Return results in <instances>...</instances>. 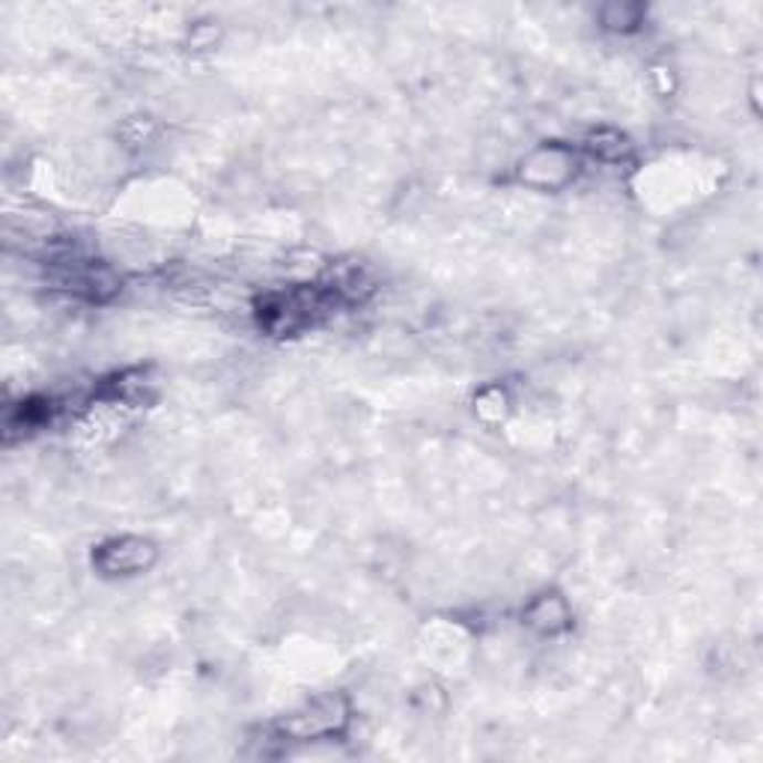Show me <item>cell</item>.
Returning a JSON list of instances; mask_svg holds the SVG:
<instances>
[{
	"instance_id": "cell-1",
	"label": "cell",
	"mask_w": 763,
	"mask_h": 763,
	"mask_svg": "<svg viewBox=\"0 0 763 763\" xmlns=\"http://www.w3.org/2000/svg\"><path fill=\"white\" fill-rule=\"evenodd\" d=\"M347 719V701L340 695H322V698H314L305 710H298L293 719H287L284 731L298 736V740H319V736L338 734Z\"/></svg>"
},
{
	"instance_id": "cell-2",
	"label": "cell",
	"mask_w": 763,
	"mask_h": 763,
	"mask_svg": "<svg viewBox=\"0 0 763 763\" xmlns=\"http://www.w3.org/2000/svg\"><path fill=\"white\" fill-rule=\"evenodd\" d=\"M575 173V156L564 147H543L522 161L519 177L537 189H561Z\"/></svg>"
},
{
	"instance_id": "cell-3",
	"label": "cell",
	"mask_w": 763,
	"mask_h": 763,
	"mask_svg": "<svg viewBox=\"0 0 763 763\" xmlns=\"http://www.w3.org/2000/svg\"><path fill=\"white\" fill-rule=\"evenodd\" d=\"M96 561L105 573H140L156 561V549L140 537H123V540L102 545Z\"/></svg>"
},
{
	"instance_id": "cell-4",
	"label": "cell",
	"mask_w": 763,
	"mask_h": 763,
	"mask_svg": "<svg viewBox=\"0 0 763 763\" xmlns=\"http://www.w3.org/2000/svg\"><path fill=\"white\" fill-rule=\"evenodd\" d=\"M522 617H526V624L531 626V629H537V633L552 635V633H561V629H566L570 612H566V603L561 600V596L543 594V596H537L534 603L528 605L526 615Z\"/></svg>"
},
{
	"instance_id": "cell-5",
	"label": "cell",
	"mask_w": 763,
	"mask_h": 763,
	"mask_svg": "<svg viewBox=\"0 0 763 763\" xmlns=\"http://www.w3.org/2000/svg\"><path fill=\"white\" fill-rule=\"evenodd\" d=\"M585 147L594 152L596 159H603V161H617V159H624L626 152H629V144H626V138L615 129L591 131V135H587Z\"/></svg>"
},
{
	"instance_id": "cell-6",
	"label": "cell",
	"mask_w": 763,
	"mask_h": 763,
	"mask_svg": "<svg viewBox=\"0 0 763 763\" xmlns=\"http://www.w3.org/2000/svg\"><path fill=\"white\" fill-rule=\"evenodd\" d=\"M600 15H603L605 28L626 33V30H633L635 24L642 21V7H633V3H612V7H605Z\"/></svg>"
}]
</instances>
